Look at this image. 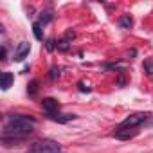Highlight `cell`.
<instances>
[{
  "mask_svg": "<svg viewBox=\"0 0 153 153\" xmlns=\"http://www.w3.org/2000/svg\"><path fill=\"white\" fill-rule=\"evenodd\" d=\"M56 49L61 51V52H67V51L70 49V42H68L67 38H63V40H59V42L56 43Z\"/></svg>",
  "mask_w": 153,
  "mask_h": 153,
  "instance_id": "11",
  "label": "cell"
},
{
  "mask_svg": "<svg viewBox=\"0 0 153 153\" xmlns=\"http://www.w3.org/2000/svg\"><path fill=\"white\" fill-rule=\"evenodd\" d=\"M126 65L124 63H106L105 65V70H124Z\"/></svg>",
  "mask_w": 153,
  "mask_h": 153,
  "instance_id": "12",
  "label": "cell"
},
{
  "mask_svg": "<svg viewBox=\"0 0 153 153\" xmlns=\"http://www.w3.org/2000/svg\"><path fill=\"white\" fill-rule=\"evenodd\" d=\"M115 139H121V140H128V139H133L139 135V130H133V128H128V130H117L115 133Z\"/></svg>",
  "mask_w": 153,
  "mask_h": 153,
  "instance_id": "5",
  "label": "cell"
},
{
  "mask_svg": "<svg viewBox=\"0 0 153 153\" xmlns=\"http://www.w3.org/2000/svg\"><path fill=\"white\" fill-rule=\"evenodd\" d=\"M52 18H54V15H52V11H51V9L42 11V13H40V25H47Z\"/></svg>",
  "mask_w": 153,
  "mask_h": 153,
  "instance_id": "9",
  "label": "cell"
},
{
  "mask_svg": "<svg viewBox=\"0 0 153 153\" xmlns=\"http://www.w3.org/2000/svg\"><path fill=\"white\" fill-rule=\"evenodd\" d=\"M61 76V68L59 67H51V72H49V78L51 79H58Z\"/></svg>",
  "mask_w": 153,
  "mask_h": 153,
  "instance_id": "15",
  "label": "cell"
},
{
  "mask_svg": "<svg viewBox=\"0 0 153 153\" xmlns=\"http://www.w3.org/2000/svg\"><path fill=\"white\" fill-rule=\"evenodd\" d=\"M45 49H47V51H49V52H52V51H54V49H56V42H54V40H52V38H49V40H47V42H45Z\"/></svg>",
  "mask_w": 153,
  "mask_h": 153,
  "instance_id": "18",
  "label": "cell"
},
{
  "mask_svg": "<svg viewBox=\"0 0 153 153\" xmlns=\"http://www.w3.org/2000/svg\"><path fill=\"white\" fill-rule=\"evenodd\" d=\"M42 108L45 110V114H56V110H58V101L52 99V97H45V99L42 101Z\"/></svg>",
  "mask_w": 153,
  "mask_h": 153,
  "instance_id": "6",
  "label": "cell"
},
{
  "mask_svg": "<svg viewBox=\"0 0 153 153\" xmlns=\"http://www.w3.org/2000/svg\"><path fill=\"white\" fill-rule=\"evenodd\" d=\"M6 59H7V49L2 47V61H6Z\"/></svg>",
  "mask_w": 153,
  "mask_h": 153,
  "instance_id": "21",
  "label": "cell"
},
{
  "mask_svg": "<svg viewBox=\"0 0 153 153\" xmlns=\"http://www.w3.org/2000/svg\"><path fill=\"white\" fill-rule=\"evenodd\" d=\"M27 153H61V146L56 142V140H51V139H43V140H38L34 142Z\"/></svg>",
  "mask_w": 153,
  "mask_h": 153,
  "instance_id": "2",
  "label": "cell"
},
{
  "mask_svg": "<svg viewBox=\"0 0 153 153\" xmlns=\"http://www.w3.org/2000/svg\"><path fill=\"white\" fill-rule=\"evenodd\" d=\"M119 25H121L123 29H130V27L133 25V20H131V16H130V15H124V16H121V18H119Z\"/></svg>",
  "mask_w": 153,
  "mask_h": 153,
  "instance_id": "10",
  "label": "cell"
},
{
  "mask_svg": "<svg viewBox=\"0 0 153 153\" xmlns=\"http://www.w3.org/2000/svg\"><path fill=\"white\" fill-rule=\"evenodd\" d=\"M78 88H79V92H90L92 90V87H90L88 81H79L78 83Z\"/></svg>",
  "mask_w": 153,
  "mask_h": 153,
  "instance_id": "16",
  "label": "cell"
},
{
  "mask_svg": "<svg viewBox=\"0 0 153 153\" xmlns=\"http://www.w3.org/2000/svg\"><path fill=\"white\" fill-rule=\"evenodd\" d=\"M148 115L149 114H144V112H139V114H131V115H128L119 126H117V130H128V128H137V126H140L146 119H148Z\"/></svg>",
  "mask_w": 153,
  "mask_h": 153,
  "instance_id": "3",
  "label": "cell"
},
{
  "mask_svg": "<svg viewBox=\"0 0 153 153\" xmlns=\"http://www.w3.org/2000/svg\"><path fill=\"white\" fill-rule=\"evenodd\" d=\"M74 117H76L74 114H47V119L56 121V123H61V124H65V123L72 121Z\"/></svg>",
  "mask_w": 153,
  "mask_h": 153,
  "instance_id": "7",
  "label": "cell"
},
{
  "mask_svg": "<svg viewBox=\"0 0 153 153\" xmlns=\"http://www.w3.org/2000/svg\"><path fill=\"white\" fill-rule=\"evenodd\" d=\"M29 52H31V43L29 42H22V43H18L13 58H15V61H24L29 56Z\"/></svg>",
  "mask_w": 153,
  "mask_h": 153,
  "instance_id": "4",
  "label": "cell"
},
{
  "mask_svg": "<svg viewBox=\"0 0 153 153\" xmlns=\"http://www.w3.org/2000/svg\"><path fill=\"white\" fill-rule=\"evenodd\" d=\"M27 92H29L31 96H34V94L38 92V81H36V79L29 83V87H27Z\"/></svg>",
  "mask_w": 153,
  "mask_h": 153,
  "instance_id": "17",
  "label": "cell"
},
{
  "mask_svg": "<svg viewBox=\"0 0 153 153\" xmlns=\"http://www.w3.org/2000/svg\"><path fill=\"white\" fill-rule=\"evenodd\" d=\"M65 38H67V40H68V42H70V40H74V38H76V33H74V31H72V29H68V31H67V33H65Z\"/></svg>",
  "mask_w": 153,
  "mask_h": 153,
  "instance_id": "19",
  "label": "cell"
},
{
  "mask_svg": "<svg viewBox=\"0 0 153 153\" xmlns=\"http://www.w3.org/2000/svg\"><path fill=\"white\" fill-rule=\"evenodd\" d=\"M128 56H131V58H135V56H137V51H135V49H131V51L128 52Z\"/></svg>",
  "mask_w": 153,
  "mask_h": 153,
  "instance_id": "22",
  "label": "cell"
},
{
  "mask_svg": "<svg viewBox=\"0 0 153 153\" xmlns=\"http://www.w3.org/2000/svg\"><path fill=\"white\" fill-rule=\"evenodd\" d=\"M117 85H119V87H124V85H126V79L123 78V76H119V79H117Z\"/></svg>",
  "mask_w": 153,
  "mask_h": 153,
  "instance_id": "20",
  "label": "cell"
},
{
  "mask_svg": "<svg viewBox=\"0 0 153 153\" xmlns=\"http://www.w3.org/2000/svg\"><path fill=\"white\" fill-rule=\"evenodd\" d=\"M142 68H144V72L149 76V78H153V61L151 59H146L144 65H142Z\"/></svg>",
  "mask_w": 153,
  "mask_h": 153,
  "instance_id": "13",
  "label": "cell"
},
{
  "mask_svg": "<svg viewBox=\"0 0 153 153\" xmlns=\"http://www.w3.org/2000/svg\"><path fill=\"white\" fill-rule=\"evenodd\" d=\"M33 33H34V38H36V40H42V38H43V34H42V25H40V22H34V24H33Z\"/></svg>",
  "mask_w": 153,
  "mask_h": 153,
  "instance_id": "14",
  "label": "cell"
},
{
  "mask_svg": "<svg viewBox=\"0 0 153 153\" xmlns=\"http://www.w3.org/2000/svg\"><path fill=\"white\" fill-rule=\"evenodd\" d=\"M13 81H15V76L11 72H4L2 78H0V87H2V90H9L13 87Z\"/></svg>",
  "mask_w": 153,
  "mask_h": 153,
  "instance_id": "8",
  "label": "cell"
},
{
  "mask_svg": "<svg viewBox=\"0 0 153 153\" xmlns=\"http://www.w3.org/2000/svg\"><path fill=\"white\" fill-rule=\"evenodd\" d=\"M34 119L29 115H7L4 131H2V139H16L22 140L25 135L33 133L34 130Z\"/></svg>",
  "mask_w": 153,
  "mask_h": 153,
  "instance_id": "1",
  "label": "cell"
}]
</instances>
